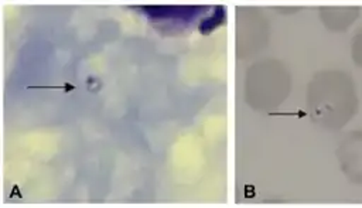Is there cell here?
<instances>
[{
  "label": "cell",
  "mask_w": 362,
  "mask_h": 208,
  "mask_svg": "<svg viewBox=\"0 0 362 208\" xmlns=\"http://www.w3.org/2000/svg\"><path fill=\"white\" fill-rule=\"evenodd\" d=\"M30 89H33V88H40V89H62V91H65V92H71V91H74L75 89V86L74 85H71V83H65V85H62V86H28Z\"/></svg>",
  "instance_id": "obj_1"
},
{
  "label": "cell",
  "mask_w": 362,
  "mask_h": 208,
  "mask_svg": "<svg viewBox=\"0 0 362 208\" xmlns=\"http://www.w3.org/2000/svg\"><path fill=\"white\" fill-rule=\"evenodd\" d=\"M13 192H16V194H17V197H21V194L18 192V187H17V185H14V190L11 191V194H13Z\"/></svg>",
  "instance_id": "obj_2"
}]
</instances>
